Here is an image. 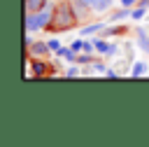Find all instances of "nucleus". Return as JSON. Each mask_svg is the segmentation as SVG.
<instances>
[{"label":"nucleus","instance_id":"f257e3e1","mask_svg":"<svg viewBox=\"0 0 149 147\" xmlns=\"http://www.w3.org/2000/svg\"><path fill=\"white\" fill-rule=\"evenodd\" d=\"M54 14H56V2H47L40 12H26V33H37V30H49L51 21H54Z\"/></svg>","mask_w":149,"mask_h":147},{"label":"nucleus","instance_id":"f03ea898","mask_svg":"<svg viewBox=\"0 0 149 147\" xmlns=\"http://www.w3.org/2000/svg\"><path fill=\"white\" fill-rule=\"evenodd\" d=\"M79 23L77 14H74V7H72V0H61L56 2V14H54V21L49 26V33H58V30H70Z\"/></svg>","mask_w":149,"mask_h":147},{"label":"nucleus","instance_id":"7ed1b4c3","mask_svg":"<svg viewBox=\"0 0 149 147\" xmlns=\"http://www.w3.org/2000/svg\"><path fill=\"white\" fill-rule=\"evenodd\" d=\"M51 49H49V42H30L28 44V54H33V56H37V58H42V56H47Z\"/></svg>","mask_w":149,"mask_h":147},{"label":"nucleus","instance_id":"20e7f679","mask_svg":"<svg viewBox=\"0 0 149 147\" xmlns=\"http://www.w3.org/2000/svg\"><path fill=\"white\" fill-rule=\"evenodd\" d=\"M51 68L44 63V61H37V56H35V61H30V72L35 75V77H42V75H47Z\"/></svg>","mask_w":149,"mask_h":147},{"label":"nucleus","instance_id":"39448f33","mask_svg":"<svg viewBox=\"0 0 149 147\" xmlns=\"http://www.w3.org/2000/svg\"><path fill=\"white\" fill-rule=\"evenodd\" d=\"M49 0H26V12H40Z\"/></svg>","mask_w":149,"mask_h":147},{"label":"nucleus","instance_id":"423d86ee","mask_svg":"<svg viewBox=\"0 0 149 147\" xmlns=\"http://www.w3.org/2000/svg\"><path fill=\"white\" fill-rule=\"evenodd\" d=\"M93 12H107L112 7V0H93Z\"/></svg>","mask_w":149,"mask_h":147},{"label":"nucleus","instance_id":"0eeeda50","mask_svg":"<svg viewBox=\"0 0 149 147\" xmlns=\"http://www.w3.org/2000/svg\"><path fill=\"white\" fill-rule=\"evenodd\" d=\"M93 44H95V49H98V51H107V54H114V51H116V47H114V44H107V42H102V40H95Z\"/></svg>","mask_w":149,"mask_h":147},{"label":"nucleus","instance_id":"6e6552de","mask_svg":"<svg viewBox=\"0 0 149 147\" xmlns=\"http://www.w3.org/2000/svg\"><path fill=\"white\" fill-rule=\"evenodd\" d=\"M105 30V23H93V26H86L81 33L84 35H93V33H102Z\"/></svg>","mask_w":149,"mask_h":147},{"label":"nucleus","instance_id":"1a4fd4ad","mask_svg":"<svg viewBox=\"0 0 149 147\" xmlns=\"http://www.w3.org/2000/svg\"><path fill=\"white\" fill-rule=\"evenodd\" d=\"M137 44H140V47H142V49H144V51L149 54V37H147V35H144L142 30L137 33Z\"/></svg>","mask_w":149,"mask_h":147},{"label":"nucleus","instance_id":"9d476101","mask_svg":"<svg viewBox=\"0 0 149 147\" xmlns=\"http://www.w3.org/2000/svg\"><path fill=\"white\" fill-rule=\"evenodd\" d=\"M144 70H147V65H144V63H135L130 75H133V77H140V75H144Z\"/></svg>","mask_w":149,"mask_h":147},{"label":"nucleus","instance_id":"9b49d317","mask_svg":"<svg viewBox=\"0 0 149 147\" xmlns=\"http://www.w3.org/2000/svg\"><path fill=\"white\" fill-rule=\"evenodd\" d=\"M49 49L51 51H61V42L58 40H49Z\"/></svg>","mask_w":149,"mask_h":147},{"label":"nucleus","instance_id":"f8f14e48","mask_svg":"<svg viewBox=\"0 0 149 147\" xmlns=\"http://www.w3.org/2000/svg\"><path fill=\"white\" fill-rule=\"evenodd\" d=\"M121 2V7H135L137 5V0H119Z\"/></svg>","mask_w":149,"mask_h":147},{"label":"nucleus","instance_id":"ddd939ff","mask_svg":"<svg viewBox=\"0 0 149 147\" xmlns=\"http://www.w3.org/2000/svg\"><path fill=\"white\" fill-rule=\"evenodd\" d=\"M81 47H84V42H81V40H77V42H72V47H70V49H72V51H79Z\"/></svg>","mask_w":149,"mask_h":147},{"label":"nucleus","instance_id":"4468645a","mask_svg":"<svg viewBox=\"0 0 149 147\" xmlns=\"http://www.w3.org/2000/svg\"><path fill=\"white\" fill-rule=\"evenodd\" d=\"M77 72H79V68H77V65H74V68H70V70H68V72H65V75H68V77H77Z\"/></svg>","mask_w":149,"mask_h":147},{"label":"nucleus","instance_id":"2eb2a0df","mask_svg":"<svg viewBox=\"0 0 149 147\" xmlns=\"http://www.w3.org/2000/svg\"><path fill=\"white\" fill-rule=\"evenodd\" d=\"M137 5H140V7H144V9H147V7H149V0H137Z\"/></svg>","mask_w":149,"mask_h":147},{"label":"nucleus","instance_id":"dca6fc26","mask_svg":"<svg viewBox=\"0 0 149 147\" xmlns=\"http://www.w3.org/2000/svg\"><path fill=\"white\" fill-rule=\"evenodd\" d=\"M72 2H84V5H93V0H72ZM93 9V7H91Z\"/></svg>","mask_w":149,"mask_h":147}]
</instances>
